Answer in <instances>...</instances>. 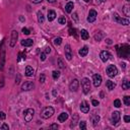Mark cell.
I'll return each instance as SVG.
<instances>
[{
  "label": "cell",
  "mask_w": 130,
  "mask_h": 130,
  "mask_svg": "<svg viewBox=\"0 0 130 130\" xmlns=\"http://www.w3.org/2000/svg\"><path fill=\"white\" fill-rule=\"evenodd\" d=\"M53 114H54V109L52 107H46L41 113V117L43 119H49L50 117L53 116Z\"/></svg>",
  "instance_id": "1"
},
{
  "label": "cell",
  "mask_w": 130,
  "mask_h": 130,
  "mask_svg": "<svg viewBox=\"0 0 130 130\" xmlns=\"http://www.w3.org/2000/svg\"><path fill=\"white\" fill-rule=\"evenodd\" d=\"M35 115V110L32 108H29L23 112V118H25V122H31L32 120V117Z\"/></svg>",
  "instance_id": "2"
},
{
  "label": "cell",
  "mask_w": 130,
  "mask_h": 130,
  "mask_svg": "<svg viewBox=\"0 0 130 130\" xmlns=\"http://www.w3.org/2000/svg\"><path fill=\"white\" fill-rule=\"evenodd\" d=\"M81 87H82V90H83V93L85 94H87L88 93H90V79L84 77L81 79Z\"/></svg>",
  "instance_id": "3"
},
{
  "label": "cell",
  "mask_w": 130,
  "mask_h": 130,
  "mask_svg": "<svg viewBox=\"0 0 130 130\" xmlns=\"http://www.w3.org/2000/svg\"><path fill=\"white\" fill-rule=\"evenodd\" d=\"M113 19H114V22H116L117 23H120V25H128L130 22L128 18H123V17L118 15V13L113 14Z\"/></svg>",
  "instance_id": "4"
},
{
  "label": "cell",
  "mask_w": 130,
  "mask_h": 130,
  "mask_svg": "<svg viewBox=\"0 0 130 130\" xmlns=\"http://www.w3.org/2000/svg\"><path fill=\"white\" fill-rule=\"evenodd\" d=\"M106 72H107V75L109 77H114V76L117 75L118 73V69L115 65H109L106 69Z\"/></svg>",
  "instance_id": "5"
},
{
  "label": "cell",
  "mask_w": 130,
  "mask_h": 130,
  "mask_svg": "<svg viewBox=\"0 0 130 130\" xmlns=\"http://www.w3.org/2000/svg\"><path fill=\"white\" fill-rule=\"evenodd\" d=\"M4 41H2L1 45H0V58H1V61H0V69H3V65H4V61H5V49H4Z\"/></svg>",
  "instance_id": "6"
},
{
  "label": "cell",
  "mask_w": 130,
  "mask_h": 130,
  "mask_svg": "<svg viewBox=\"0 0 130 130\" xmlns=\"http://www.w3.org/2000/svg\"><path fill=\"white\" fill-rule=\"evenodd\" d=\"M120 113L118 111L116 112H113L112 113V116H111V123L113 124V125H117L118 123H119V121H120Z\"/></svg>",
  "instance_id": "7"
},
{
  "label": "cell",
  "mask_w": 130,
  "mask_h": 130,
  "mask_svg": "<svg viewBox=\"0 0 130 130\" xmlns=\"http://www.w3.org/2000/svg\"><path fill=\"white\" fill-rule=\"evenodd\" d=\"M32 88H35V83L32 81H25V83H22V90H25V91L32 90Z\"/></svg>",
  "instance_id": "8"
},
{
  "label": "cell",
  "mask_w": 130,
  "mask_h": 130,
  "mask_svg": "<svg viewBox=\"0 0 130 130\" xmlns=\"http://www.w3.org/2000/svg\"><path fill=\"white\" fill-rule=\"evenodd\" d=\"M17 38H18V32H17L16 31H12V32H11V38H10V43H9L10 47H14V46H15Z\"/></svg>",
  "instance_id": "9"
},
{
  "label": "cell",
  "mask_w": 130,
  "mask_h": 130,
  "mask_svg": "<svg viewBox=\"0 0 130 130\" xmlns=\"http://www.w3.org/2000/svg\"><path fill=\"white\" fill-rule=\"evenodd\" d=\"M65 57H66V59L68 61H70L72 59V50H71V47H70V45H65Z\"/></svg>",
  "instance_id": "10"
},
{
  "label": "cell",
  "mask_w": 130,
  "mask_h": 130,
  "mask_svg": "<svg viewBox=\"0 0 130 130\" xmlns=\"http://www.w3.org/2000/svg\"><path fill=\"white\" fill-rule=\"evenodd\" d=\"M97 16H98V12L94 9H91L88 12V16H87V22H94V20L97 19Z\"/></svg>",
  "instance_id": "11"
},
{
  "label": "cell",
  "mask_w": 130,
  "mask_h": 130,
  "mask_svg": "<svg viewBox=\"0 0 130 130\" xmlns=\"http://www.w3.org/2000/svg\"><path fill=\"white\" fill-rule=\"evenodd\" d=\"M78 87H79V81H78L76 78H74L71 82H70V84H69V90H71V91H77Z\"/></svg>",
  "instance_id": "12"
},
{
  "label": "cell",
  "mask_w": 130,
  "mask_h": 130,
  "mask_svg": "<svg viewBox=\"0 0 130 130\" xmlns=\"http://www.w3.org/2000/svg\"><path fill=\"white\" fill-rule=\"evenodd\" d=\"M93 81H94V85L96 87H99L102 83V76L100 74H94L93 76Z\"/></svg>",
  "instance_id": "13"
},
{
  "label": "cell",
  "mask_w": 130,
  "mask_h": 130,
  "mask_svg": "<svg viewBox=\"0 0 130 130\" xmlns=\"http://www.w3.org/2000/svg\"><path fill=\"white\" fill-rule=\"evenodd\" d=\"M80 111L82 112V113H88L90 112V105H88V103L87 101H83L80 103Z\"/></svg>",
  "instance_id": "14"
},
{
  "label": "cell",
  "mask_w": 130,
  "mask_h": 130,
  "mask_svg": "<svg viewBox=\"0 0 130 130\" xmlns=\"http://www.w3.org/2000/svg\"><path fill=\"white\" fill-rule=\"evenodd\" d=\"M111 57V55H110V53H109L108 51H102L101 52V54H100V58H101V60L103 62H107L109 60V58Z\"/></svg>",
  "instance_id": "15"
},
{
  "label": "cell",
  "mask_w": 130,
  "mask_h": 130,
  "mask_svg": "<svg viewBox=\"0 0 130 130\" xmlns=\"http://www.w3.org/2000/svg\"><path fill=\"white\" fill-rule=\"evenodd\" d=\"M67 119H68V114H67L66 112H63V113H61L58 116V121H59V122H61V123L65 122Z\"/></svg>",
  "instance_id": "16"
},
{
  "label": "cell",
  "mask_w": 130,
  "mask_h": 130,
  "mask_svg": "<svg viewBox=\"0 0 130 130\" xmlns=\"http://www.w3.org/2000/svg\"><path fill=\"white\" fill-rule=\"evenodd\" d=\"M47 18H48L49 22H53L56 18V12L54 10H49L48 14H47Z\"/></svg>",
  "instance_id": "17"
},
{
  "label": "cell",
  "mask_w": 130,
  "mask_h": 130,
  "mask_svg": "<svg viewBox=\"0 0 130 130\" xmlns=\"http://www.w3.org/2000/svg\"><path fill=\"white\" fill-rule=\"evenodd\" d=\"M32 44H34V41L32 39H25L22 41V46L23 47H31Z\"/></svg>",
  "instance_id": "18"
},
{
  "label": "cell",
  "mask_w": 130,
  "mask_h": 130,
  "mask_svg": "<svg viewBox=\"0 0 130 130\" xmlns=\"http://www.w3.org/2000/svg\"><path fill=\"white\" fill-rule=\"evenodd\" d=\"M35 73V70L32 69V67L31 66H26L25 67V75L28 76V77H31V76L34 75Z\"/></svg>",
  "instance_id": "19"
},
{
  "label": "cell",
  "mask_w": 130,
  "mask_h": 130,
  "mask_svg": "<svg viewBox=\"0 0 130 130\" xmlns=\"http://www.w3.org/2000/svg\"><path fill=\"white\" fill-rule=\"evenodd\" d=\"M73 7H74V4H73V2H68L66 5H65V11H66L67 13H70L71 11L73 10Z\"/></svg>",
  "instance_id": "20"
},
{
  "label": "cell",
  "mask_w": 130,
  "mask_h": 130,
  "mask_svg": "<svg viewBox=\"0 0 130 130\" xmlns=\"http://www.w3.org/2000/svg\"><path fill=\"white\" fill-rule=\"evenodd\" d=\"M106 87H107V88L109 90H113L114 88L116 87V83L112 80H107V82H106Z\"/></svg>",
  "instance_id": "21"
},
{
  "label": "cell",
  "mask_w": 130,
  "mask_h": 130,
  "mask_svg": "<svg viewBox=\"0 0 130 130\" xmlns=\"http://www.w3.org/2000/svg\"><path fill=\"white\" fill-rule=\"evenodd\" d=\"M87 53H88V48L87 46H84V47H82V48L79 50V52H78V54L81 56V57H84V56H87Z\"/></svg>",
  "instance_id": "22"
},
{
  "label": "cell",
  "mask_w": 130,
  "mask_h": 130,
  "mask_svg": "<svg viewBox=\"0 0 130 130\" xmlns=\"http://www.w3.org/2000/svg\"><path fill=\"white\" fill-rule=\"evenodd\" d=\"M80 36H81V39L82 40H87L90 38V34L87 29H81L80 31Z\"/></svg>",
  "instance_id": "23"
},
{
  "label": "cell",
  "mask_w": 130,
  "mask_h": 130,
  "mask_svg": "<svg viewBox=\"0 0 130 130\" xmlns=\"http://www.w3.org/2000/svg\"><path fill=\"white\" fill-rule=\"evenodd\" d=\"M121 87H122V88H123V90H129V88H130V82H129L128 79H127V78L124 79Z\"/></svg>",
  "instance_id": "24"
},
{
  "label": "cell",
  "mask_w": 130,
  "mask_h": 130,
  "mask_svg": "<svg viewBox=\"0 0 130 130\" xmlns=\"http://www.w3.org/2000/svg\"><path fill=\"white\" fill-rule=\"evenodd\" d=\"M99 121H100V116H99V115H93V117H91V122H93V125L97 126L98 123H99Z\"/></svg>",
  "instance_id": "25"
},
{
  "label": "cell",
  "mask_w": 130,
  "mask_h": 130,
  "mask_svg": "<svg viewBox=\"0 0 130 130\" xmlns=\"http://www.w3.org/2000/svg\"><path fill=\"white\" fill-rule=\"evenodd\" d=\"M103 37H104V34H103V32H97V34L94 35V40L96 41H101L103 39Z\"/></svg>",
  "instance_id": "26"
},
{
  "label": "cell",
  "mask_w": 130,
  "mask_h": 130,
  "mask_svg": "<svg viewBox=\"0 0 130 130\" xmlns=\"http://www.w3.org/2000/svg\"><path fill=\"white\" fill-rule=\"evenodd\" d=\"M37 15H38V22H39L40 23H43L44 22H45V17H44L43 13L41 12V11H38Z\"/></svg>",
  "instance_id": "27"
},
{
  "label": "cell",
  "mask_w": 130,
  "mask_h": 130,
  "mask_svg": "<svg viewBox=\"0 0 130 130\" xmlns=\"http://www.w3.org/2000/svg\"><path fill=\"white\" fill-rule=\"evenodd\" d=\"M77 120H78V115H74V118L72 117V122L70 124V127H74L76 125V123H77Z\"/></svg>",
  "instance_id": "28"
},
{
  "label": "cell",
  "mask_w": 130,
  "mask_h": 130,
  "mask_svg": "<svg viewBox=\"0 0 130 130\" xmlns=\"http://www.w3.org/2000/svg\"><path fill=\"white\" fill-rule=\"evenodd\" d=\"M52 76H53V78L55 79H58L59 78V76H60V71H58V70H54L52 73Z\"/></svg>",
  "instance_id": "29"
},
{
  "label": "cell",
  "mask_w": 130,
  "mask_h": 130,
  "mask_svg": "<svg viewBox=\"0 0 130 130\" xmlns=\"http://www.w3.org/2000/svg\"><path fill=\"white\" fill-rule=\"evenodd\" d=\"M61 43H62V39L60 37H58V38H55L54 39V44L56 46H59V45H61Z\"/></svg>",
  "instance_id": "30"
},
{
  "label": "cell",
  "mask_w": 130,
  "mask_h": 130,
  "mask_svg": "<svg viewBox=\"0 0 130 130\" xmlns=\"http://www.w3.org/2000/svg\"><path fill=\"white\" fill-rule=\"evenodd\" d=\"M79 128H80L81 130L87 129V123H85V121H81V122H79Z\"/></svg>",
  "instance_id": "31"
},
{
  "label": "cell",
  "mask_w": 130,
  "mask_h": 130,
  "mask_svg": "<svg viewBox=\"0 0 130 130\" xmlns=\"http://www.w3.org/2000/svg\"><path fill=\"white\" fill-rule=\"evenodd\" d=\"M124 104H125L126 106H130V97L129 96L124 97Z\"/></svg>",
  "instance_id": "32"
},
{
  "label": "cell",
  "mask_w": 130,
  "mask_h": 130,
  "mask_svg": "<svg viewBox=\"0 0 130 130\" xmlns=\"http://www.w3.org/2000/svg\"><path fill=\"white\" fill-rule=\"evenodd\" d=\"M22 60H25V53H19L18 54V58H17V61H22Z\"/></svg>",
  "instance_id": "33"
},
{
  "label": "cell",
  "mask_w": 130,
  "mask_h": 130,
  "mask_svg": "<svg viewBox=\"0 0 130 130\" xmlns=\"http://www.w3.org/2000/svg\"><path fill=\"white\" fill-rule=\"evenodd\" d=\"M58 22L60 23V25H65L66 23V18H65V16H61L58 18Z\"/></svg>",
  "instance_id": "34"
},
{
  "label": "cell",
  "mask_w": 130,
  "mask_h": 130,
  "mask_svg": "<svg viewBox=\"0 0 130 130\" xmlns=\"http://www.w3.org/2000/svg\"><path fill=\"white\" fill-rule=\"evenodd\" d=\"M123 11L126 16H129V6L128 5H125V6L123 7Z\"/></svg>",
  "instance_id": "35"
},
{
  "label": "cell",
  "mask_w": 130,
  "mask_h": 130,
  "mask_svg": "<svg viewBox=\"0 0 130 130\" xmlns=\"http://www.w3.org/2000/svg\"><path fill=\"white\" fill-rule=\"evenodd\" d=\"M114 106H115V107H116V108H120L121 107V101H120V100H115V101H114Z\"/></svg>",
  "instance_id": "36"
},
{
  "label": "cell",
  "mask_w": 130,
  "mask_h": 130,
  "mask_svg": "<svg viewBox=\"0 0 130 130\" xmlns=\"http://www.w3.org/2000/svg\"><path fill=\"white\" fill-rule=\"evenodd\" d=\"M46 56H47V54H46L45 52L41 53V55H40V59H41V61H45V60H46Z\"/></svg>",
  "instance_id": "37"
},
{
  "label": "cell",
  "mask_w": 130,
  "mask_h": 130,
  "mask_svg": "<svg viewBox=\"0 0 130 130\" xmlns=\"http://www.w3.org/2000/svg\"><path fill=\"white\" fill-rule=\"evenodd\" d=\"M69 32H70V35L71 36H74L75 38H77V36H76V34H75V29H69Z\"/></svg>",
  "instance_id": "38"
},
{
  "label": "cell",
  "mask_w": 130,
  "mask_h": 130,
  "mask_svg": "<svg viewBox=\"0 0 130 130\" xmlns=\"http://www.w3.org/2000/svg\"><path fill=\"white\" fill-rule=\"evenodd\" d=\"M22 32H23L25 35H29V34H31L29 29H26V28H23V29H22Z\"/></svg>",
  "instance_id": "39"
},
{
  "label": "cell",
  "mask_w": 130,
  "mask_h": 130,
  "mask_svg": "<svg viewBox=\"0 0 130 130\" xmlns=\"http://www.w3.org/2000/svg\"><path fill=\"white\" fill-rule=\"evenodd\" d=\"M5 118H6V115H5V113H4V112H2V111H0V119L4 120Z\"/></svg>",
  "instance_id": "40"
},
{
  "label": "cell",
  "mask_w": 130,
  "mask_h": 130,
  "mask_svg": "<svg viewBox=\"0 0 130 130\" xmlns=\"http://www.w3.org/2000/svg\"><path fill=\"white\" fill-rule=\"evenodd\" d=\"M58 64H59V67H60V68L61 69H63L64 68V64H63V62H62V60H61V59H59V60H58Z\"/></svg>",
  "instance_id": "41"
},
{
  "label": "cell",
  "mask_w": 130,
  "mask_h": 130,
  "mask_svg": "<svg viewBox=\"0 0 130 130\" xmlns=\"http://www.w3.org/2000/svg\"><path fill=\"white\" fill-rule=\"evenodd\" d=\"M0 129H1V130H5V129H9V126H8L7 125V124H3V125H2V126H0Z\"/></svg>",
  "instance_id": "42"
},
{
  "label": "cell",
  "mask_w": 130,
  "mask_h": 130,
  "mask_svg": "<svg viewBox=\"0 0 130 130\" xmlns=\"http://www.w3.org/2000/svg\"><path fill=\"white\" fill-rule=\"evenodd\" d=\"M40 82H41V83H44V82H45V74H41V76H40Z\"/></svg>",
  "instance_id": "43"
},
{
  "label": "cell",
  "mask_w": 130,
  "mask_h": 130,
  "mask_svg": "<svg viewBox=\"0 0 130 130\" xmlns=\"http://www.w3.org/2000/svg\"><path fill=\"white\" fill-rule=\"evenodd\" d=\"M124 121H125L126 123H129L130 122V116H128V115H125V116H124Z\"/></svg>",
  "instance_id": "44"
},
{
  "label": "cell",
  "mask_w": 130,
  "mask_h": 130,
  "mask_svg": "<svg viewBox=\"0 0 130 130\" xmlns=\"http://www.w3.org/2000/svg\"><path fill=\"white\" fill-rule=\"evenodd\" d=\"M91 104H93L94 107H97V106H99V101H97V100H93V101H91Z\"/></svg>",
  "instance_id": "45"
},
{
  "label": "cell",
  "mask_w": 130,
  "mask_h": 130,
  "mask_svg": "<svg viewBox=\"0 0 130 130\" xmlns=\"http://www.w3.org/2000/svg\"><path fill=\"white\" fill-rule=\"evenodd\" d=\"M42 1H43V0H31V2H32V3H35V4H39Z\"/></svg>",
  "instance_id": "46"
},
{
  "label": "cell",
  "mask_w": 130,
  "mask_h": 130,
  "mask_svg": "<svg viewBox=\"0 0 130 130\" xmlns=\"http://www.w3.org/2000/svg\"><path fill=\"white\" fill-rule=\"evenodd\" d=\"M50 128L51 129H58V125L57 124H52V125L50 126Z\"/></svg>",
  "instance_id": "47"
},
{
  "label": "cell",
  "mask_w": 130,
  "mask_h": 130,
  "mask_svg": "<svg viewBox=\"0 0 130 130\" xmlns=\"http://www.w3.org/2000/svg\"><path fill=\"white\" fill-rule=\"evenodd\" d=\"M50 52H51V48H50V47H47L46 50H45V53L46 54H49Z\"/></svg>",
  "instance_id": "48"
},
{
  "label": "cell",
  "mask_w": 130,
  "mask_h": 130,
  "mask_svg": "<svg viewBox=\"0 0 130 130\" xmlns=\"http://www.w3.org/2000/svg\"><path fill=\"white\" fill-rule=\"evenodd\" d=\"M19 20H20V22H25V17H23L22 15H20L19 16Z\"/></svg>",
  "instance_id": "49"
},
{
  "label": "cell",
  "mask_w": 130,
  "mask_h": 130,
  "mask_svg": "<svg viewBox=\"0 0 130 130\" xmlns=\"http://www.w3.org/2000/svg\"><path fill=\"white\" fill-rule=\"evenodd\" d=\"M53 96L54 97L57 96V91H56V90H53Z\"/></svg>",
  "instance_id": "50"
},
{
  "label": "cell",
  "mask_w": 130,
  "mask_h": 130,
  "mask_svg": "<svg viewBox=\"0 0 130 130\" xmlns=\"http://www.w3.org/2000/svg\"><path fill=\"white\" fill-rule=\"evenodd\" d=\"M47 1H48L49 3H54V2H56V0H47Z\"/></svg>",
  "instance_id": "51"
},
{
  "label": "cell",
  "mask_w": 130,
  "mask_h": 130,
  "mask_svg": "<svg viewBox=\"0 0 130 130\" xmlns=\"http://www.w3.org/2000/svg\"><path fill=\"white\" fill-rule=\"evenodd\" d=\"M98 2H99V3H101V2H104V1H106V0H97Z\"/></svg>",
  "instance_id": "52"
},
{
  "label": "cell",
  "mask_w": 130,
  "mask_h": 130,
  "mask_svg": "<svg viewBox=\"0 0 130 130\" xmlns=\"http://www.w3.org/2000/svg\"><path fill=\"white\" fill-rule=\"evenodd\" d=\"M107 43H108V44H112V42H111V40H110V39H108V40H107Z\"/></svg>",
  "instance_id": "53"
},
{
  "label": "cell",
  "mask_w": 130,
  "mask_h": 130,
  "mask_svg": "<svg viewBox=\"0 0 130 130\" xmlns=\"http://www.w3.org/2000/svg\"><path fill=\"white\" fill-rule=\"evenodd\" d=\"M84 1H85V2H88V1H90V0H84Z\"/></svg>",
  "instance_id": "54"
},
{
  "label": "cell",
  "mask_w": 130,
  "mask_h": 130,
  "mask_svg": "<svg viewBox=\"0 0 130 130\" xmlns=\"http://www.w3.org/2000/svg\"><path fill=\"white\" fill-rule=\"evenodd\" d=\"M125 1H126V2H129V1H130V0H125Z\"/></svg>",
  "instance_id": "55"
},
{
  "label": "cell",
  "mask_w": 130,
  "mask_h": 130,
  "mask_svg": "<svg viewBox=\"0 0 130 130\" xmlns=\"http://www.w3.org/2000/svg\"><path fill=\"white\" fill-rule=\"evenodd\" d=\"M66 1H68V0H66Z\"/></svg>",
  "instance_id": "56"
}]
</instances>
